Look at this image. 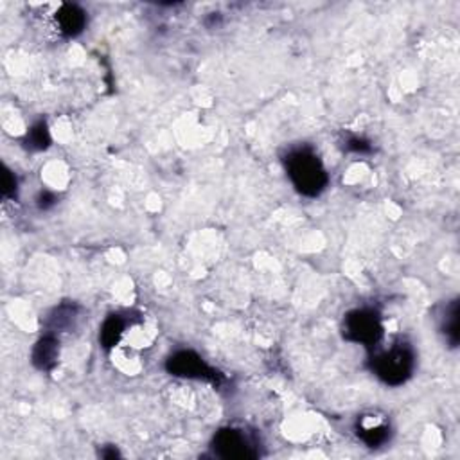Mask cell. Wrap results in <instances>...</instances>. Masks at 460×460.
<instances>
[{
  "label": "cell",
  "mask_w": 460,
  "mask_h": 460,
  "mask_svg": "<svg viewBox=\"0 0 460 460\" xmlns=\"http://www.w3.org/2000/svg\"><path fill=\"white\" fill-rule=\"evenodd\" d=\"M56 24L65 37H78L86 25V13L76 4H63L56 13Z\"/></svg>",
  "instance_id": "obj_6"
},
{
  "label": "cell",
  "mask_w": 460,
  "mask_h": 460,
  "mask_svg": "<svg viewBox=\"0 0 460 460\" xmlns=\"http://www.w3.org/2000/svg\"><path fill=\"white\" fill-rule=\"evenodd\" d=\"M56 204V196L49 191H44L40 196H38V207L40 209H49Z\"/></svg>",
  "instance_id": "obj_15"
},
{
  "label": "cell",
  "mask_w": 460,
  "mask_h": 460,
  "mask_svg": "<svg viewBox=\"0 0 460 460\" xmlns=\"http://www.w3.org/2000/svg\"><path fill=\"white\" fill-rule=\"evenodd\" d=\"M101 456H105V459H115V456H119V452L115 448L108 449V452H103Z\"/></svg>",
  "instance_id": "obj_16"
},
{
  "label": "cell",
  "mask_w": 460,
  "mask_h": 460,
  "mask_svg": "<svg viewBox=\"0 0 460 460\" xmlns=\"http://www.w3.org/2000/svg\"><path fill=\"white\" fill-rule=\"evenodd\" d=\"M286 171L295 189L310 198L320 195L327 185L326 169L310 147H298L291 151L286 157Z\"/></svg>",
  "instance_id": "obj_1"
},
{
  "label": "cell",
  "mask_w": 460,
  "mask_h": 460,
  "mask_svg": "<svg viewBox=\"0 0 460 460\" xmlns=\"http://www.w3.org/2000/svg\"><path fill=\"white\" fill-rule=\"evenodd\" d=\"M27 144L33 150H45L51 144V135L44 121L37 122L27 133Z\"/></svg>",
  "instance_id": "obj_11"
},
{
  "label": "cell",
  "mask_w": 460,
  "mask_h": 460,
  "mask_svg": "<svg viewBox=\"0 0 460 460\" xmlns=\"http://www.w3.org/2000/svg\"><path fill=\"white\" fill-rule=\"evenodd\" d=\"M440 331L444 333L446 340H448L449 347H456L459 343V301L449 302L446 305V313H444L442 324H440Z\"/></svg>",
  "instance_id": "obj_8"
},
{
  "label": "cell",
  "mask_w": 460,
  "mask_h": 460,
  "mask_svg": "<svg viewBox=\"0 0 460 460\" xmlns=\"http://www.w3.org/2000/svg\"><path fill=\"white\" fill-rule=\"evenodd\" d=\"M17 195V178L9 169L4 171V178H2V196L4 198H13Z\"/></svg>",
  "instance_id": "obj_13"
},
{
  "label": "cell",
  "mask_w": 460,
  "mask_h": 460,
  "mask_svg": "<svg viewBox=\"0 0 460 460\" xmlns=\"http://www.w3.org/2000/svg\"><path fill=\"white\" fill-rule=\"evenodd\" d=\"M343 336L349 342L374 347L383 339V326L372 310H355L343 320Z\"/></svg>",
  "instance_id": "obj_3"
},
{
  "label": "cell",
  "mask_w": 460,
  "mask_h": 460,
  "mask_svg": "<svg viewBox=\"0 0 460 460\" xmlns=\"http://www.w3.org/2000/svg\"><path fill=\"white\" fill-rule=\"evenodd\" d=\"M122 331H124V322L119 315H112L105 320L101 327V334H99V340H101L103 347L105 349H112L119 343L122 336Z\"/></svg>",
  "instance_id": "obj_10"
},
{
  "label": "cell",
  "mask_w": 460,
  "mask_h": 460,
  "mask_svg": "<svg viewBox=\"0 0 460 460\" xmlns=\"http://www.w3.org/2000/svg\"><path fill=\"white\" fill-rule=\"evenodd\" d=\"M416 358L408 346H395L376 356L372 362V371L383 383L390 387H400L414 372Z\"/></svg>",
  "instance_id": "obj_2"
},
{
  "label": "cell",
  "mask_w": 460,
  "mask_h": 460,
  "mask_svg": "<svg viewBox=\"0 0 460 460\" xmlns=\"http://www.w3.org/2000/svg\"><path fill=\"white\" fill-rule=\"evenodd\" d=\"M74 317H76V305L63 304L61 308H58L53 317H51V327H53V329L69 327L70 324H72Z\"/></svg>",
  "instance_id": "obj_12"
},
{
  "label": "cell",
  "mask_w": 460,
  "mask_h": 460,
  "mask_svg": "<svg viewBox=\"0 0 460 460\" xmlns=\"http://www.w3.org/2000/svg\"><path fill=\"white\" fill-rule=\"evenodd\" d=\"M166 369L169 374L178 376V378L205 379V381L212 383L220 381V374L192 350H178L173 356H169L166 362Z\"/></svg>",
  "instance_id": "obj_5"
},
{
  "label": "cell",
  "mask_w": 460,
  "mask_h": 460,
  "mask_svg": "<svg viewBox=\"0 0 460 460\" xmlns=\"http://www.w3.org/2000/svg\"><path fill=\"white\" fill-rule=\"evenodd\" d=\"M58 355H60V347H58V340L53 334H47L44 339L38 340V343L33 349V363L40 371H51L58 362Z\"/></svg>",
  "instance_id": "obj_7"
},
{
  "label": "cell",
  "mask_w": 460,
  "mask_h": 460,
  "mask_svg": "<svg viewBox=\"0 0 460 460\" xmlns=\"http://www.w3.org/2000/svg\"><path fill=\"white\" fill-rule=\"evenodd\" d=\"M347 150L355 151V153H371L372 146L369 140L362 139V137H350L347 140Z\"/></svg>",
  "instance_id": "obj_14"
},
{
  "label": "cell",
  "mask_w": 460,
  "mask_h": 460,
  "mask_svg": "<svg viewBox=\"0 0 460 460\" xmlns=\"http://www.w3.org/2000/svg\"><path fill=\"white\" fill-rule=\"evenodd\" d=\"M212 449H214L216 456L230 460L256 459L259 455L252 440L244 435L241 430H236V428H223V430H220L216 437H214V440H212Z\"/></svg>",
  "instance_id": "obj_4"
},
{
  "label": "cell",
  "mask_w": 460,
  "mask_h": 460,
  "mask_svg": "<svg viewBox=\"0 0 460 460\" xmlns=\"http://www.w3.org/2000/svg\"><path fill=\"white\" fill-rule=\"evenodd\" d=\"M388 435H390V430H388L387 424H358V437L371 448H378L381 444H385L388 440Z\"/></svg>",
  "instance_id": "obj_9"
}]
</instances>
